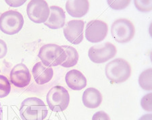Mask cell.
I'll list each match as a JSON object with an SVG mask.
<instances>
[{
    "mask_svg": "<svg viewBox=\"0 0 152 120\" xmlns=\"http://www.w3.org/2000/svg\"><path fill=\"white\" fill-rule=\"evenodd\" d=\"M152 94L148 93L142 98L141 101V105L145 111L151 112L152 111Z\"/></svg>",
    "mask_w": 152,
    "mask_h": 120,
    "instance_id": "cell-20",
    "label": "cell"
},
{
    "mask_svg": "<svg viewBox=\"0 0 152 120\" xmlns=\"http://www.w3.org/2000/svg\"><path fill=\"white\" fill-rule=\"evenodd\" d=\"M3 118V108H2L1 104L0 103V120H2Z\"/></svg>",
    "mask_w": 152,
    "mask_h": 120,
    "instance_id": "cell-26",
    "label": "cell"
},
{
    "mask_svg": "<svg viewBox=\"0 0 152 120\" xmlns=\"http://www.w3.org/2000/svg\"><path fill=\"white\" fill-rule=\"evenodd\" d=\"M108 26L105 22L100 20H94L87 24L85 36L91 43H99L106 37Z\"/></svg>",
    "mask_w": 152,
    "mask_h": 120,
    "instance_id": "cell-9",
    "label": "cell"
},
{
    "mask_svg": "<svg viewBox=\"0 0 152 120\" xmlns=\"http://www.w3.org/2000/svg\"><path fill=\"white\" fill-rule=\"evenodd\" d=\"M66 82L68 87L74 90H80L87 86V78L81 72L77 70H72L66 75Z\"/></svg>",
    "mask_w": 152,
    "mask_h": 120,
    "instance_id": "cell-15",
    "label": "cell"
},
{
    "mask_svg": "<svg viewBox=\"0 0 152 120\" xmlns=\"http://www.w3.org/2000/svg\"><path fill=\"white\" fill-rule=\"evenodd\" d=\"M8 52V47L5 41L0 39V59L4 57Z\"/></svg>",
    "mask_w": 152,
    "mask_h": 120,
    "instance_id": "cell-24",
    "label": "cell"
},
{
    "mask_svg": "<svg viewBox=\"0 0 152 120\" xmlns=\"http://www.w3.org/2000/svg\"><path fill=\"white\" fill-rule=\"evenodd\" d=\"M61 47L65 51L67 55L66 60L61 65L64 68H70L77 65L79 56H78V51L76 50V49L73 47L68 45H62Z\"/></svg>",
    "mask_w": 152,
    "mask_h": 120,
    "instance_id": "cell-17",
    "label": "cell"
},
{
    "mask_svg": "<svg viewBox=\"0 0 152 120\" xmlns=\"http://www.w3.org/2000/svg\"><path fill=\"white\" fill-rule=\"evenodd\" d=\"M117 49L114 44L106 42L104 44L95 45L89 49V57L93 62L102 63L109 61L116 55Z\"/></svg>",
    "mask_w": 152,
    "mask_h": 120,
    "instance_id": "cell-7",
    "label": "cell"
},
{
    "mask_svg": "<svg viewBox=\"0 0 152 120\" xmlns=\"http://www.w3.org/2000/svg\"><path fill=\"white\" fill-rule=\"evenodd\" d=\"M66 9L69 15L74 18H81L87 14L89 9V3L87 0L67 1Z\"/></svg>",
    "mask_w": 152,
    "mask_h": 120,
    "instance_id": "cell-14",
    "label": "cell"
},
{
    "mask_svg": "<svg viewBox=\"0 0 152 120\" xmlns=\"http://www.w3.org/2000/svg\"><path fill=\"white\" fill-rule=\"evenodd\" d=\"M134 3L136 8L141 12H149L152 9L151 1H134Z\"/></svg>",
    "mask_w": 152,
    "mask_h": 120,
    "instance_id": "cell-21",
    "label": "cell"
},
{
    "mask_svg": "<svg viewBox=\"0 0 152 120\" xmlns=\"http://www.w3.org/2000/svg\"><path fill=\"white\" fill-rule=\"evenodd\" d=\"M11 91V85L8 78L0 75V98L8 96Z\"/></svg>",
    "mask_w": 152,
    "mask_h": 120,
    "instance_id": "cell-19",
    "label": "cell"
},
{
    "mask_svg": "<svg viewBox=\"0 0 152 120\" xmlns=\"http://www.w3.org/2000/svg\"><path fill=\"white\" fill-rule=\"evenodd\" d=\"M38 57L43 65L48 67H55L62 65L66 60L67 55L61 46L56 44H46L41 47Z\"/></svg>",
    "mask_w": 152,
    "mask_h": 120,
    "instance_id": "cell-3",
    "label": "cell"
},
{
    "mask_svg": "<svg viewBox=\"0 0 152 120\" xmlns=\"http://www.w3.org/2000/svg\"><path fill=\"white\" fill-rule=\"evenodd\" d=\"M152 70L151 68L143 71L139 76V84L143 90H151L152 89Z\"/></svg>",
    "mask_w": 152,
    "mask_h": 120,
    "instance_id": "cell-18",
    "label": "cell"
},
{
    "mask_svg": "<svg viewBox=\"0 0 152 120\" xmlns=\"http://www.w3.org/2000/svg\"><path fill=\"white\" fill-rule=\"evenodd\" d=\"M48 114L47 107L39 98H27L22 102L20 115L23 120H43Z\"/></svg>",
    "mask_w": 152,
    "mask_h": 120,
    "instance_id": "cell-1",
    "label": "cell"
},
{
    "mask_svg": "<svg viewBox=\"0 0 152 120\" xmlns=\"http://www.w3.org/2000/svg\"><path fill=\"white\" fill-rule=\"evenodd\" d=\"M92 120H110V117L105 111H100L95 113L92 117Z\"/></svg>",
    "mask_w": 152,
    "mask_h": 120,
    "instance_id": "cell-23",
    "label": "cell"
},
{
    "mask_svg": "<svg viewBox=\"0 0 152 120\" xmlns=\"http://www.w3.org/2000/svg\"><path fill=\"white\" fill-rule=\"evenodd\" d=\"M111 34L116 42L119 43H128L134 37L135 28L132 22L129 20L118 19L112 24Z\"/></svg>",
    "mask_w": 152,
    "mask_h": 120,
    "instance_id": "cell-6",
    "label": "cell"
},
{
    "mask_svg": "<svg viewBox=\"0 0 152 120\" xmlns=\"http://www.w3.org/2000/svg\"><path fill=\"white\" fill-rule=\"evenodd\" d=\"M85 23L81 20H72L67 23L64 28V35L68 42L78 45L83 40Z\"/></svg>",
    "mask_w": 152,
    "mask_h": 120,
    "instance_id": "cell-10",
    "label": "cell"
},
{
    "mask_svg": "<svg viewBox=\"0 0 152 120\" xmlns=\"http://www.w3.org/2000/svg\"><path fill=\"white\" fill-rule=\"evenodd\" d=\"M102 102V95L95 88L86 89L83 95V103L85 106L89 109H96Z\"/></svg>",
    "mask_w": 152,
    "mask_h": 120,
    "instance_id": "cell-16",
    "label": "cell"
},
{
    "mask_svg": "<svg viewBox=\"0 0 152 120\" xmlns=\"http://www.w3.org/2000/svg\"><path fill=\"white\" fill-rule=\"evenodd\" d=\"M50 120H51V119H50Z\"/></svg>",
    "mask_w": 152,
    "mask_h": 120,
    "instance_id": "cell-28",
    "label": "cell"
},
{
    "mask_svg": "<svg viewBox=\"0 0 152 120\" xmlns=\"http://www.w3.org/2000/svg\"><path fill=\"white\" fill-rule=\"evenodd\" d=\"M24 25V18L19 12L8 10L0 16V30L4 33L14 35L21 31Z\"/></svg>",
    "mask_w": 152,
    "mask_h": 120,
    "instance_id": "cell-5",
    "label": "cell"
},
{
    "mask_svg": "<svg viewBox=\"0 0 152 120\" xmlns=\"http://www.w3.org/2000/svg\"><path fill=\"white\" fill-rule=\"evenodd\" d=\"M0 72H1V70H0Z\"/></svg>",
    "mask_w": 152,
    "mask_h": 120,
    "instance_id": "cell-27",
    "label": "cell"
},
{
    "mask_svg": "<svg viewBox=\"0 0 152 120\" xmlns=\"http://www.w3.org/2000/svg\"><path fill=\"white\" fill-rule=\"evenodd\" d=\"M50 14L44 24L51 29H59L65 25L66 15L64 9L58 6L50 7Z\"/></svg>",
    "mask_w": 152,
    "mask_h": 120,
    "instance_id": "cell-13",
    "label": "cell"
},
{
    "mask_svg": "<svg viewBox=\"0 0 152 120\" xmlns=\"http://www.w3.org/2000/svg\"><path fill=\"white\" fill-rule=\"evenodd\" d=\"M47 103L51 111L62 112L67 109L70 102L68 90L62 86H55L48 92Z\"/></svg>",
    "mask_w": 152,
    "mask_h": 120,
    "instance_id": "cell-4",
    "label": "cell"
},
{
    "mask_svg": "<svg viewBox=\"0 0 152 120\" xmlns=\"http://www.w3.org/2000/svg\"><path fill=\"white\" fill-rule=\"evenodd\" d=\"M105 75L112 82L122 83L131 76V66L122 58L115 59L105 66Z\"/></svg>",
    "mask_w": 152,
    "mask_h": 120,
    "instance_id": "cell-2",
    "label": "cell"
},
{
    "mask_svg": "<svg viewBox=\"0 0 152 120\" xmlns=\"http://www.w3.org/2000/svg\"><path fill=\"white\" fill-rule=\"evenodd\" d=\"M107 4L114 9H122L126 8L131 3V1H107Z\"/></svg>",
    "mask_w": 152,
    "mask_h": 120,
    "instance_id": "cell-22",
    "label": "cell"
},
{
    "mask_svg": "<svg viewBox=\"0 0 152 120\" xmlns=\"http://www.w3.org/2000/svg\"><path fill=\"white\" fill-rule=\"evenodd\" d=\"M10 78L14 87L24 88L30 84L31 75L27 66L21 63L16 65L12 68Z\"/></svg>",
    "mask_w": 152,
    "mask_h": 120,
    "instance_id": "cell-11",
    "label": "cell"
},
{
    "mask_svg": "<svg viewBox=\"0 0 152 120\" xmlns=\"http://www.w3.org/2000/svg\"><path fill=\"white\" fill-rule=\"evenodd\" d=\"M26 12L29 19L37 24L45 23L50 16V9L43 0H32L29 2Z\"/></svg>",
    "mask_w": 152,
    "mask_h": 120,
    "instance_id": "cell-8",
    "label": "cell"
},
{
    "mask_svg": "<svg viewBox=\"0 0 152 120\" xmlns=\"http://www.w3.org/2000/svg\"><path fill=\"white\" fill-rule=\"evenodd\" d=\"M33 76L37 84L43 85L51 81L53 76V70L51 67L43 65L42 62H37L33 68Z\"/></svg>",
    "mask_w": 152,
    "mask_h": 120,
    "instance_id": "cell-12",
    "label": "cell"
},
{
    "mask_svg": "<svg viewBox=\"0 0 152 120\" xmlns=\"http://www.w3.org/2000/svg\"><path fill=\"white\" fill-rule=\"evenodd\" d=\"M139 120H152V115L151 114H146L142 116Z\"/></svg>",
    "mask_w": 152,
    "mask_h": 120,
    "instance_id": "cell-25",
    "label": "cell"
}]
</instances>
